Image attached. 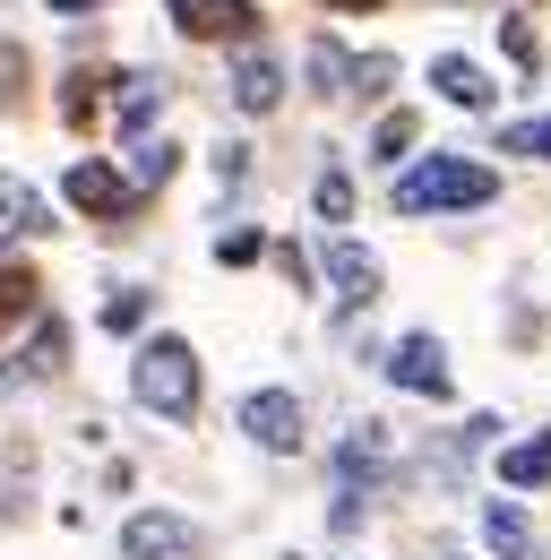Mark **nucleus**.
<instances>
[{"mask_svg":"<svg viewBox=\"0 0 551 560\" xmlns=\"http://www.w3.org/2000/svg\"><path fill=\"white\" fill-rule=\"evenodd\" d=\"M17 86H26V52L0 44V104H17Z\"/></svg>","mask_w":551,"mask_h":560,"instance_id":"obj_22","label":"nucleus"},{"mask_svg":"<svg viewBox=\"0 0 551 560\" xmlns=\"http://www.w3.org/2000/svg\"><path fill=\"white\" fill-rule=\"evenodd\" d=\"M328 277H337V302L344 311H371L379 302V259L353 250V242H328Z\"/></svg>","mask_w":551,"mask_h":560,"instance_id":"obj_7","label":"nucleus"},{"mask_svg":"<svg viewBox=\"0 0 551 560\" xmlns=\"http://www.w3.org/2000/svg\"><path fill=\"white\" fill-rule=\"evenodd\" d=\"M500 182H491V164H466V155H431V164H413L406 182H397V215H431V208H482Z\"/></svg>","mask_w":551,"mask_h":560,"instance_id":"obj_1","label":"nucleus"},{"mask_svg":"<svg viewBox=\"0 0 551 560\" xmlns=\"http://www.w3.org/2000/svg\"><path fill=\"white\" fill-rule=\"evenodd\" d=\"M242 431H250L259 448L284 457V448H302V406H293L284 388H268V397H250V406H242Z\"/></svg>","mask_w":551,"mask_h":560,"instance_id":"obj_5","label":"nucleus"},{"mask_svg":"<svg viewBox=\"0 0 551 560\" xmlns=\"http://www.w3.org/2000/svg\"><path fill=\"white\" fill-rule=\"evenodd\" d=\"M344 208H353V182H344V173H328V182H319V215H328V224H337Z\"/></svg>","mask_w":551,"mask_h":560,"instance_id":"obj_21","label":"nucleus"},{"mask_svg":"<svg viewBox=\"0 0 551 560\" xmlns=\"http://www.w3.org/2000/svg\"><path fill=\"white\" fill-rule=\"evenodd\" d=\"M173 18H181V35H199V44L250 35V0H173Z\"/></svg>","mask_w":551,"mask_h":560,"instance_id":"obj_6","label":"nucleus"},{"mask_svg":"<svg viewBox=\"0 0 551 560\" xmlns=\"http://www.w3.org/2000/svg\"><path fill=\"white\" fill-rule=\"evenodd\" d=\"M61 353H69V328H61V319H44V328H35V346H26V362H9V371H0V397H17L26 380L61 371Z\"/></svg>","mask_w":551,"mask_h":560,"instance_id":"obj_9","label":"nucleus"},{"mask_svg":"<svg viewBox=\"0 0 551 560\" xmlns=\"http://www.w3.org/2000/svg\"><path fill=\"white\" fill-rule=\"evenodd\" d=\"M431 86H439L448 104H466V113H482V104H491V78H482L466 52H439V61H431Z\"/></svg>","mask_w":551,"mask_h":560,"instance_id":"obj_10","label":"nucleus"},{"mask_svg":"<svg viewBox=\"0 0 551 560\" xmlns=\"http://www.w3.org/2000/svg\"><path fill=\"white\" fill-rule=\"evenodd\" d=\"M155 104H164V78H155V70L121 78V95H113V113H121V130H146V121H155Z\"/></svg>","mask_w":551,"mask_h":560,"instance_id":"obj_12","label":"nucleus"},{"mask_svg":"<svg viewBox=\"0 0 551 560\" xmlns=\"http://www.w3.org/2000/svg\"><path fill=\"white\" fill-rule=\"evenodd\" d=\"M26 311H35V277H26V268H0V328L26 319Z\"/></svg>","mask_w":551,"mask_h":560,"instance_id":"obj_16","label":"nucleus"},{"mask_svg":"<svg viewBox=\"0 0 551 560\" xmlns=\"http://www.w3.org/2000/svg\"><path fill=\"white\" fill-rule=\"evenodd\" d=\"M482 535H491V544H500L508 560H535V526H526L508 500H491V509H482Z\"/></svg>","mask_w":551,"mask_h":560,"instance_id":"obj_13","label":"nucleus"},{"mask_svg":"<svg viewBox=\"0 0 551 560\" xmlns=\"http://www.w3.org/2000/svg\"><path fill=\"white\" fill-rule=\"evenodd\" d=\"M371 147H379V155L397 164V155L413 147V113H388V121H379V139H371Z\"/></svg>","mask_w":551,"mask_h":560,"instance_id":"obj_19","label":"nucleus"},{"mask_svg":"<svg viewBox=\"0 0 551 560\" xmlns=\"http://www.w3.org/2000/svg\"><path fill=\"white\" fill-rule=\"evenodd\" d=\"M35 224H44V199L0 173V242H17V233H35Z\"/></svg>","mask_w":551,"mask_h":560,"instance_id":"obj_14","label":"nucleus"},{"mask_svg":"<svg viewBox=\"0 0 551 560\" xmlns=\"http://www.w3.org/2000/svg\"><path fill=\"white\" fill-rule=\"evenodd\" d=\"M276 95H284L276 61H268V52H250V61L233 70V104H242V113H276Z\"/></svg>","mask_w":551,"mask_h":560,"instance_id":"obj_11","label":"nucleus"},{"mask_svg":"<svg viewBox=\"0 0 551 560\" xmlns=\"http://www.w3.org/2000/svg\"><path fill=\"white\" fill-rule=\"evenodd\" d=\"M337 9H379V0H337Z\"/></svg>","mask_w":551,"mask_h":560,"instance_id":"obj_24","label":"nucleus"},{"mask_svg":"<svg viewBox=\"0 0 551 560\" xmlns=\"http://www.w3.org/2000/svg\"><path fill=\"white\" fill-rule=\"evenodd\" d=\"M500 147H508V155H543V164H551V121H517V130H500Z\"/></svg>","mask_w":551,"mask_h":560,"instance_id":"obj_17","label":"nucleus"},{"mask_svg":"<svg viewBox=\"0 0 551 560\" xmlns=\"http://www.w3.org/2000/svg\"><path fill=\"white\" fill-rule=\"evenodd\" d=\"M130 388H138V406H155V415L190 422V415H199V353L181 346V337H155V346L138 353Z\"/></svg>","mask_w":551,"mask_h":560,"instance_id":"obj_2","label":"nucleus"},{"mask_svg":"<svg viewBox=\"0 0 551 560\" xmlns=\"http://www.w3.org/2000/svg\"><path fill=\"white\" fill-rule=\"evenodd\" d=\"M138 319H146V293H113V302H104V328H113V337H130Z\"/></svg>","mask_w":551,"mask_h":560,"instance_id":"obj_18","label":"nucleus"},{"mask_svg":"<svg viewBox=\"0 0 551 560\" xmlns=\"http://www.w3.org/2000/svg\"><path fill=\"white\" fill-rule=\"evenodd\" d=\"M52 9H95V0H52Z\"/></svg>","mask_w":551,"mask_h":560,"instance_id":"obj_23","label":"nucleus"},{"mask_svg":"<svg viewBox=\"0 0 551 560\" xmlns=\"http://www.w3.org/2000/svg\"><path fill=\"white\" fill-rule=\"evenodd\" d=\"M199 544H190V526L181 517H164V509H146V517H130L121 526V560H190Z\"/></svg>","mask_w":551,"mask_h":560,"instance_id":"obj_3","label":"nucleus"},{"mask_svg":"<svg viewBox=\"0 0 551 560\" xmlns=\"http://www.w3.org/2000/svg\"><path fill=\"white\" fill-rule=\"evenodd\" d=\"M388 380L413 388V397H448V353H439V337H406V346L388 353Z\"/></svg>","mask_w":551,"mask_h":560,"instance_id":"obj_4","label":"nucleus"},{"mask_svg":"<svg viewBox=\"0 0 551 560\" xmlns=\"http://www.w3.org/2000/svg\"><path fill=\"white\" fill-rule=\"evenodd\" d=\"M61 190H69V208H86V215H121L130 208V182H121L113 164H78Z\"/></svg>","mask_w":551,"mask_h":560,"instance_id":"obj_8","label":"nucleus"},{"mask_svg":"<svg viewBox=\"0 0 551 560\" xmlns=\"http://www.w3.org/2000/svg\"><path fill=\"white\" fill-rule=\"evenodd\" d=\"M500 44H508V61H526V70L543 61V52H535V26H526V18H508V26H500Z\"/></svg>","mask_w":551,"mask_h":560,"instance_id":"obj_20","label":"nucleus"},{"mask_svg":"<svg viewBox=\"0 0 551 560\" xmlns=\"http://www.w3.org/2000/svg\"><path fill=\"white\" fill-rule=\"evenodd\" d=\"M551 475V431H535V440H517V448H508V457H500V483H543Z\"/></svg>","mask_w":551,"mask_h":560,"instance_id":"obj_15","label":"nucleus"}]
</instances>
